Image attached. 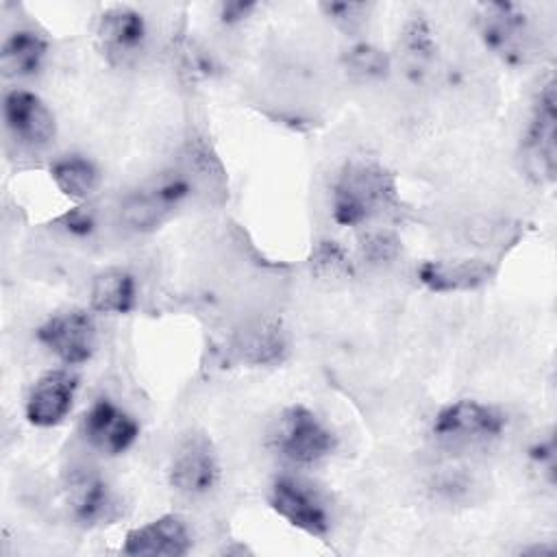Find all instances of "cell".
Returning a JSON list of instances; mask_svg holds the SVG:
<instances>
[{
    "instance_id": "cell-15",
    "label": "cell",
    "mask_w": 557,
    "mask_h": 557,
    "mask_svg": "<svg viewBox=\"0 0 557 557\" xmlns=\"http://www.w3.org/2000/svg\"><path fill=\"white\" fill-rule=\"evenodd\" d=\"M191 548V535L183 518L168 513L126 533L122 553L131 557H181Z\"/></svg>"
},
{
    "instance_id": "cell-20",
    "label": "cell",
    "mask_w": 557,
    "mask_h": 557,
    "mask_svg": "<svg viewBox=\"0 0 557 557\" xmlns=\"http://www.w3.org/2000/svg\"><path fill=\"white\" fill-rule=\"evenodd\" d=\"M400 54L407 74L413 81H420L429 72V65L433 63L435 57V41L431 37L429 24L420 15L411 17L405 24L400 35Z\"/></svg>"
},
{
    "instance_id": "cell-25",
    "label": "cell",
    "mask_w": 557,
    "mask_h": 557,
    "mask_svg": "<svg viewBox=\"0 0 557 557\" xmlns=\"http://www.w3.org/2000/svg\"><path fill=\"white\" fill-rule=\"evenodd\" d=\"M65 220H67V228L78 233V235H85V233H89L94 228V218L87 211H74Z\"/></svg>"
},
{
    "instance_id": "cell-18",
    "label": "cell",
    "mask_w": 557,
    "mask_h": 557,
    "mask_svg": "<svg viewBox=\"0 0 557 557\" xmlns=\"http://www.w3.org/2000/svg\"><path fill=\"white\" fill-rule=\"evenodd\" d=\"M89 302L98 313H128L135 307V276L124 268L98 272L91 281Z\"/></svg>"
},
{
    "instance_id": "cell-21",
    "label": "cell",
    "mask_w": 557,
    "mask_h": 557,
    "mask_svg": "<svg viewBox=\"0 0 557 557\" xmlns=\"http://www.w3.org/2000/svg\"><path fill=\"white\" fill-rule=\"evenodd\" d=\"M344 70L350 78L370 83L381 81L389 74V57L372 44H355L342 54Z\"/></svg>"
},
{
    "instance_id": "cell-12",
    "label": "cell",
    "mask_w": 557,
    "mask_h": 557,
    "mask_svg": "<svg viewBox=\"0 0 557 557\" xmlns=\"http://www.w3.org/2000/svg\"><path fill=\"white\" fill-rule=\"evenodd\" d=\"M9 133L26 148H46L57 135V122L48 104L33 91L11 89L2 102Z\"/></svg>"
},
{
    "instance_id": "cell-17",
    "label": "cell",
    "mask_w": 557,
    "mask_h": 557,
    "mask_svg": "<svg viewBox=\"0 0 557 557\" xmlns=\"http://www.w3.org/2000/svg\"><path fill=\"white\" fill-rule=\"evenodd\" d=\"M418 276L431 292H463L487 283L492 268L476 259L424 261L418 270Z\"/></svg>"
},
{
    "instance_id": "cell-26",
    "label": "cell",
    "mask_w": 557,
    "mask_h": 557,
    "mask_svg": "<svg viewBox=\"0 0 557 557\" xmlns=\"http://www.w3.org/2000/svg\"><path fill=\"white\" fill-rule=\"evenodd\" d=\"M252 9H255V4H244V2L224 4V9H222V17H224L226 22H237V20L246 17V13H248V11H252Z\"/></svg>"
},
{
    "instance_id": "cell-6",
    "label": "cell",
    "mask_w": 557,
    "mask_h": 557,
    "mask_svg": "<svg viewBox=\"0 0 557 557\" xmlns=\"http://www.w3.org/2000/svg\"><path fill=\"white\" fill-rule=\"evenodd\" d=\"M187 194L189 185L183 176L161 174L126 196L120 213L122 222L135 233H150L174 215Z\"/></svg>"
},
{
    "instance_id": "cell-10",
    "label": "cell",
    "mask_w": 557,
    "mask_h": 557,
    "mask_svg": "<svg viewBox=\"0 0 557 557\" xmlns=\"http://www.w3.org/2000/svg\"><path fill=\"white\" fill-rule=\"evenodd\" d=\"M81 431L87 446L107 457L122 455L139 437L137 420L111 398H98L89 405Z\"/></svg>"
},
{
    "instance_id": "cell-14",
    "label": "cell",
    "mask_w": 557,
    "mask_h": 557,
    "mask_svg": "<svg viewBox=\"0 0 557 557\" xmlns=\"http://www.w3.org/2000/svg\"><path fill=\"white\" fill-rule=\"evenodd\" d=\"M63 494L72 518L85 527L109 520L115 507L107 481L91 468H70Z\"/></svg>"
},
{
    "instance_id": "cell-2",
    "label": "cell",
    "mask_w": 557,
    "mask_h": 557,
    "mask_svg": "<svg viewBox=\"0 0 557 557\" xmlns=\"http://www.w3.org/2000/svg\"><path fill=\"white\" fill-rule=\"evenodd\" d=\"M272 453L292 466H318L335 450V433L305 405L281 411L268 435Z\"/></svg>"
},
{
    "instance_id": "cell-24",
    "label": "cell",
    "mask_w": 557,
    "mask_h": 557,
    "mask_svg": "<svg viewBox=\"0 0 557 557\" xmlns=\"http://www.w3.org/2000/svg\"><path fill=\"white\" fill-rule=\"evenodd\" d=\"M531 457L535 459L537 466L546 468V472L553 474V461H555V446H553V440L535 444V446L531 448Z\"/></svg>"
},
{
    "instance_id": "cell-4",
    "label": "cell",
    "mask_w": 557,
    "mask_h": 557,
    "mask_svg": "<svg viewBox=\"0 0 557 557\" xmlns=\"http://www.w3.org/2000/svg\"><path fill=\"white\" fill-rule=\"evenodd\" d=\"M483 44L505 63H524L533 52V33L524 11L511 2H487L479 13Z\"/></svg>"
},
{
    "instance_id": "cell-16",
    "label": "cell",
    "mask_w": 557,
    "mask_h": 557,
    "mask_svg": "<svg viewBox=\"0 0 557 557\" xmlns=\"http://www.w3.org/2000/svg\"><path fill=\"white\" fill-rule=\"evenodd\" d=\"M48 41L33 28L13 30L0 48V70L7 78H30L41 72Z\"/></svg>"
},
{
    "instance_id": "cell-9",
    "label": "cell",
    "mask_w": 557,
    "mask_h": 557,
    "mask_svg": "<svg viewBox=\"0 0 557 557\" xmlns=\"http://www.w3.org/2000/svg\"><path fill=\"white\" fill-rule=\"evenodd\" d=\"M37 339L65 366L85 363L96 350L94 315L85 309L59 311L37 329Z\"/></svg>"
},
{
    "instance_id": "cell-3",
    "label": "cell",
    "mask_w": 557,
    "mask_h": 557,
    "mask_svg": "<svg viewBox=\"0 0 557 557\" xmlns=\"http://www.w3.org/2000/svg\"><path fill=\"white\" fill-rule=\"evenodd\" d=\"M507 418L492 405L479 400H457L442 407L431 424V435L448 450H472L496 442Z\"/></svg>"
},
{
    "instance_id": "cell-8",
    "label": "cell",
    "mask_w": 557,
    "mask_h": 557,
    "mask_svg": "<svg viewBox=\"0 0 557 557\" xmlns=\"http://www.w3.org/2000/svg\"><path fill=\"white\" fill-rule=\"evenodd\" d=\"M170 485L187 496H207L220 479V463L211 440L205 433L187 435L170 461Z\"/></svg>"
},
{
    "instance_id": "cell-22",
    "label": "cell",
    "mask_w": 557,
    "mask_h": 557,
    "mask_svg": "<svg viewBox=\"0 0 557 557\" xmlns=\"http://www.w3.org/2000/svg\"><path fill=\"white\" fill-rule=\"evenodd\" d=\"M324 15L344 30H357L370 13V4L366 2H324L320 4Z\"/></svg>"
},
{
    "instance_id": "cell-5",
    "label": "cell",
    "mask_w": 557,
    "mask_h": 557,
    "mask_svg": "<svg viewBox=\"0 0 557 557\" xmlns=\"http://www.w3.org/2000/svg\"><path fill=\"white\" fill-rule=\"evenodd\" d=\"M555 81L548 78L531 109V117L522 137V154L529 174H533L540 183L555 181V163H557V113H555Z\"/></svg>"
},
{
    "instance_id": "cell-11",
    "label": "cell",
    "mask_w": 557,
    "mask_h": 557,
    "mask_svg": "<svg viewBox=\"0 0 557 557\" xmlns=\"http://www.w3.org/2000/svg\"><path fill=\"white\" fill-rule=\"evenodd\" d=\"M148 28L139 11L131 7H109L100 13L96 24V39L100 52L111 65L133 63L146 46Z\"/></svg>"
},
{
    "instance_id": "cell-13",
    "label": "cell",
    "mask_w": 557,
    "mask_h": 557,
    "mask_svg": "<svg viewBox=\"0 0 557 557\" xmlns=\"http://www.w3.org/2000/svg\"><path fill=\"white\" fill-rule=\"evenodd\" d=\"M78 379L70 370L44 372L26 398V418L30 424L48 429L59 424L72 409Z\"/></svg>"
},
{
    "instance_id": "cell-23",
    "label": "cell",
    "mask_w": 557,
    "mask_h": 557,
    "mask_svg": "<svg viewBox=\"0 0 557 557\" xmlns=\"http://www.w3.org/2000/svg\"><path fill=\"white\" fill-rule=\"evenodd\" d=\"M398 250V242L387 233H374L363 239V252L370 261H383L392 259Z\"/></svg>"
},
{
    "instance_id": "cell-7",
    "label": "cell",
    "mask_w": 557,
    "mask_h": 557,
    "mask_svg": "<svg viewBox=\"0 0 557 557\" xmlns=\"http://www.w3.org/2000/svg\"><path fill=\"white\" fill-rule=\"evenodd\" d=\"M270 505L283 520L313 537H324L331 529V518L322 494L302 479H274L270 487Z\"/></svg>"
},
{
    "instance_id": "cell-19",
    "label": "cell",
    "mask_w": 557,
    "mask_h": 557,
    "mask_svg": "<svg viewBox=\"0 0 557 557\" xmlns=\"http://www.w3.org/2000/svg\"><path fill=\"white\" fill-rule=\"evenodd\" d=\"M50 176L59 191L72 200L89 198L100 183L98 168L81 154H67L57 159L50 165Z\"/></svg>"
},
{
    "instance_id": "cell-1",
    "label": "cell",
    "mask_w": 557,
    "mask_h": 557,
    "mask_svg": "<svg viewBox=\"0 0 557 557\" xmlns=\"http://www.w3.org/2000/svg\"><path fill=\"white\" fill-rule=\"evenodd\" d=\"M396 202L394 176L372 159L348 161L333 185V220L359 226Z\"/></svg>"
}]
</instances>
